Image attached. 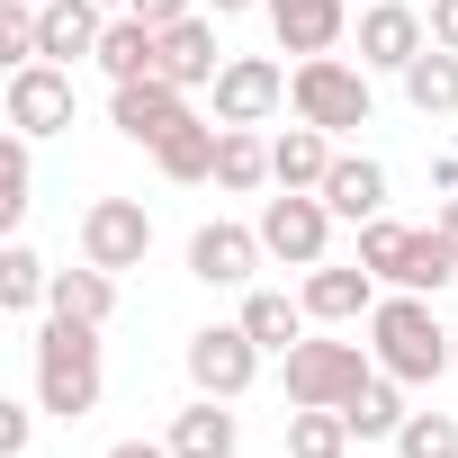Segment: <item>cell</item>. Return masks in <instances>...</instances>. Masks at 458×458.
<instances>
[{"label": "cell", "instance_id": "11", "mask_svg": "<svg viewBox=\"0 0 458 458\" xmlns=\"http://www.w3.org/2000/svg\"><path fill=\"white\" fill-rule=\"evenodd\" d=\"M0 117L19 135H64L72 126V64H19L0 90Z\"/></svg>", "mask_w": 458, "mask_h": 458}, {"label": "cell", "instance_id": "29", "mask_svg": "<svg viewBox=\"0 0 458 458\" xmlns=\"http://www.w3.org/2000/svg\"><path fill=\"white\" fill-rule=\"evenodd\" d=\"M28 144H37V135H19V126H10V144H0V225H28V207H37V162H28Z\"/></svg>", "mask_w": 458, "mask_h": 458}, {"label": "cell", "instance_id": "22", "mask_svg": "<svg viewBox=\"0 0 458 458\" xmlns=\"http://www.w3.org/2000/svg\"><path fill=\"white\" fill-rule=\"evenodd\" d=\"M234 324H243L261 351H297L315 315H306V297H288V288H243V315H234Z\"/></svg>", "mask_w": 458, "mask_h": 458}, {"label": "cell", "instance_id": "19", "mask_svg": "<svg viewBox=\"0 0 458 458\" xmlns=\"http://www.w3.org/2000/svg\"><path fill=\"white\" fill-rule=\"evenodd\" d=\"M108 81H144V72H162V28H144L135 10H117L108 19V37H99V55H90Z\"/></svg>", "mask_w": 458, "mask_h": 458}, {"label": "cell", "instance_id": "32", "mask_svg": "<svg viewBox=\"0 0 458 458\" xmlns=\"http://www.w3.org/2000/svg\"><path fill=\"white\" fill-rule=\"evenodd\" d=\"M189 10H207V0H135L144 28H171V19H189Z\"/></svg>", "mask_w": 458, "mask_h": 458}, {"label": "cell", "instance_id": "20", "mask_svg": "<svg viewBox=\"0 0 458 458\" xmlns=\"http://www.w3.org/2000/svg\"><path fill=\"white\" fill-rule=\"evenodd\" d=\"M216 144H225V126H216V117H189V126H171V135L153 144V171L180 180V189H198V180H216Z\"/></svg>", "mask_w": 458, "mask_h": 458}, {"label": "cell", "instance_id": "23", "mask_svg": "<svg viewBox=\"0 0 458 458\" xmlns=\"http://www.w3.org/2000/svg\"><path fill=\"white\" fill-rule=\"evenodd\" d=\"M216 189H225V198L279 189V171H270V135H261V126H225V144H216Z\"/></svg>", "mask_w": 458, "mask_h": 458}, {"label": "cell", "instance_id": "12", "mask_svg": "<svg viewBox=\"0 0 458 458\" xmlns=\"http://www.w3.org/2000/svg\"><path fill=\"white\" fill-rule=\"evenodd\" d=\"M279 108H288V72L270 55H225V72H216V126H261Z\"/></svg>", "mask_w": 458, "mask_h": 458}, {"label": "cell", "instance_id": "34", "mask_svg": "<svg viewBox=\"0 0 458 458\" xmlns=\"http://www.w3.org/2000/svg\"><path fill=\"white\" fill-rule=\"evenodd\" d=\"M108 458H171V440H117Z\"/></svg>", "mask_w": 458, "mask_h": 458}, {"label": "cell", "instance_id": "2", "mask_svg": "<svg viewBox=\"0 0 458 458\" xmlns=\"http://www.w3.org/2000/svg\"><path fill=\"white\" fill-rule=\"evenodd\" d=\"M369 360H377L386 377H404V386L458 377V369H449V324H440L431 297H413V288H386V297H377V315H369Z\"/></svg>", "mask_w": 458, "mask_h": 458}, {"label": "cell", "instance_id": "16", "mask_svg": "<svg viewBox=\"0 0 458 458\" xmlns=\"http://www.w3.org/2000/svg\"><path fill=\"white\" fill-rule=\"evenodd\" d=\"M162 440H171V458H234L243 449V413L225 404V395H189Z\"/></svg>", "mask_w": 458, "mask_h": 458}, {"label": "cell", "instance_id": "30", "mask_svg": "<svg viewBox=\"0 0 458 458\" xmlns=\"http://www.w3.org/2000/svg\"><path fill=\"white\" fill-rule=\"evenodd\" d=\"M395 458H458V413H404Z\"/></svg>", "mask_w": 458, "mask_h": 458}, {"label": "cell", "instance_id": "28", "mask_svg": "<svg viewBox=\"0 0 458 458\" xmlns=\"http://www.w3.org/2000/svg\"><path fill=\"white\" fill-rule=\"evenodd\" d=\"M342 413H351V431H360V440H395L413 404H404V377H386V369H377V377H369V386H360Z\"/></svg>", "mask_w": 458, "mask_h": 458}, {"label": "cell", "instance_id": "24", "mask_svg": "<svg viewBox=\"0 0 458 458\" xmlns=\"http://www.w3.org/2000/svg\"><path fill=\"white\" fill-rule=\"evenodd\" d=\"M46 315H81V324H99V333H108V315H117V270H99V261H81V270H55V297H46Z\"/></svg>", "mask_w": 458, "mask_h": 458}, {"label": "cell", "instance_id": "7", "mask_svg": "<svg viewBox=\"0 0 458 458\" xmlns=\"http://www.w3.org/2000/svg\"><path fill=\"white\" fill-rule=\"evenodd\" d=\"M333 207H324V189H279V198H261V243H270V261H288V270H315L324 261V243H333Z\"/></svg>", "mask_w": 458, "mask_h": 458}, {"label": "cell", "instance_id": "5", "mask_svg": "<svg viewBox=\"0 0 458 458\" xmlns=\"http://www.w3.org/2000/svg\"><path fill=\"white\" fill-rule=\"evenodd\" d=\"M279 377H288V404H351L369 377H377V360H369V342H342V333H306L297 351H279Z\"/></svg>", "mask_w": 458, "mask_h": 458}, {"label": "cell", "instance_id": "35", "mask_svg": "<svg viewBox=\"0 0 458 458\" xmlns=\"http://www.w3.org/2000/svg\"><path fill=\"white\" fill-rule=\"evenodd\" d=\"M431 189H440V198H458V153H449V162H431Z\"/></svg>", "mask_w": 458, "mask_h": 458}, {"label": "cell", "instance_id": "13", "mask_svg": "<svg viewBox=\"0 0 458 458\" xmlns=\"http://www.w3.org/2000/svg\"><path fill=\"white\" fill-rule=\"evenodd\" d=\"M297 297H306V315H315L324 333H351V324L377 315V270H360V261H315Z\"/></svg>", "mask_w": 458, "mask_h": 458}, {"label": "cell", "instance_id": "21", "mask_svg": "<svg viewBox=\"0 0 458 458\" xmlns=\"http://www.w3.org/2000/svg\"><path fill=\"white\" fill-rule=\"evenodd\" d=\"M333 153H342V135H324V126H288V135H270V171H279V189H324V171H333Z\"/></svg>", "mask_w": 458, "mask_h": 458}, {"label": "cell", "instance_id": "27", "mask_svg": "<svg viewBox=\"0 0 458 458\" xmlns=\"http://www.w3.org/2000/svg\"><path fill=\"white\" fill-rule=\"evenodd\" d=\"M46 297H55V270L37 261V243L10 234V252H0V315H37Z\"/></svg>", "mask_w": 458, "mask_h": 458}, {"label": "cell", "instance_id": "33", "mask_svg": "<svg viewBox=\"0 0 458 458\" xmlns=\"http://www.w3.org/2000/svg\"><path fill=\"white\" fill-rule=\"evenodd\" d=\"M422 19H431V46H449V55H458V0H431Z\"/></svg>", "mask_w": 458, "mask_h": 458}, {"label": "cell", "instance_id": "37", "mask_svg": "<svg viewBox=\"0 0 458 458\" xmlns=\"http://www.w3.org/2000/svg\"><path fill=\"white\" fill-rule=\"evenodd\" d=\"M207 10H216V19H243V10H261V0H207Z\"/></svg>", "mask_w": 458, "mask_h": 458}, {"label": "cell", "instance_id": "25", "mask_svg": "<svg viewBox=\"0 0 458 458\" xmlns=\"http://www.w3.org/2000/svg\"><path fill=\"white\" fill-rule=\"evenodd\" d=\"M351 413L342 404H288V458H351Z\"/></svg>", "mask_w": 458, "mask_h": 458}, {"label": "cell", "instance_id": "40", "mask_svg": "<svg viewBox=\"0 0 458 458\" xmlns=\"http://www.w3.org/2000/svg\"><path fill=\"white\" fill-rule=\"evenodd\" d=\"M28 10H46V0H28Z\"/></svg>", "mask_w": 458, "mask_h": 458}, {"label": "cell", "instance_id": "18", "mask_svg": "<svg viewBox=\"0 0 458 458\" xmlns=\"http://www.w3.org/2000/svg\"><path fill=\"white\" fill-rule=\"evenodd\" d=\"M324 207H333L342 225L386 216V162H369V153H333V171H324Z\"/></svg>", "mask_w": 458, "mask_h": 458}, {"label": "cell", "instance_id": "4", "mask_svg": "<svg viewBox=\"0 0 458 458\" xmlns=\"http://www.w3.org/2000/svg\"><path fill=\"white\" fill-rule=\"evenodd\" d=\"M288 108L324 135H360L377 117V90H369V64H342V55H306L288 72Z\"/></svg>", "mask_w": 458, "mask_h": 458}, {"label": "cell", "instance_id": "38", "mask_svg": "<svg viewBox=\"0 0 458 458\" xmlns=\"http://www.w3.org/2000/svg\"><path fill=\"white\" fill-rule=\"evenodd\" d=\"M449 369H458V324H449Z\"/></svg>", "mask_w": 458, "mask_h": 458}, {"label": "cell", "instance_id": "36", "mask_svg": "<svg viewBox=\"0 0 458 458\" xmlns=\"http://www.w3.org/2000/svg\"><path fill=\"white\" fill-rule=\"evenodd\" d=\"M431 225H440V234H449V252H458V198H440V216H431Z\"/></svg>", "mask_w": 458, "mask_h": 458}, {"label": "cell", "instance_id": "6", "mask_svg": "<svg viewBox=\"0 0 458 458\" xmlns=\"http://www.w3.org/2000/svg\"><path fill=\"white\" fill-rule=\"evenodd\" d=\"M180 369H189V386L198 395H252V377H261V342L243 333V324H198L189 333V351H180Z\"/></svg>", "mask_w": 458, "mask_h": 458}, {"label": "cell", "instance_id": "14", "mask_svg": "<svg viewBox=\"0 0 458 458\" xmlns=\"http://www.w3.org/2000/svg\"><path fill=\"white\" fill-rule=\"evenodd\" d=\"M431 46V19L413 10V0H369V10H360V64L369 72H395L404 81V64Z\"/></svg>", "mask_w": 458, "mask_h": 458}, {"label": "cell", "instance_id": "31", "mask_svg": "<svg viewBox=\"0 0 458 458\" xmlns=\"http://www.w3.org/2000/svg\"><path fill=\"white\" fill-rule=\"evenodd\" d=\"M37 413H46V404H0V458H28V440H37Z\"/></svg>", "mask_w": 458, "mask_h": 458}, {"label": "cell", "instance_id": "15", "mask_svg": "<svg viewBox=\"0 0 458 458\" xmlns=\"http://www.w3.org/2000/svg\"><path fill=\"white\" fill-rule=\"evenodd\" d=\"M270 10V37H279V55H333L342 46V28H351V0H261Z\"/></svg>", "mask_w": 458, "mask_h": 458}, {"label": "cell", "instance_id": "39", "mask_svg": "<svg viewBox=\"0 0 458 458\" xmlns=\"http://www.w3.org/2000/svg\"><path fill=\"white\" fill-rule=\"evenodd\" d=\"M99 10H135V0H99Z\"/></svg>", "mask_w": 458, "mask_h": 458}, {"label": "cell", "instance_id": "10", "mask_svg": "<svg viewBox=\"0 0 458 458\" xmlns=\"http://www.w3.org/2000/svg\"><path fill=\"white\" fill-rule=\"evenodd\" d=\"M261 261H270L261 225L216 216V225H198V234H189V279H198V288H252V270H261Z\"/></svg>", "mask_w": 458, "mask_h": 458}, {"label": "cell", "instance_id": "17", "mask_svg": "<svg viewBox=\"0 0 458 458\" xmlns=\"http://www.w3.org/2000/svg\"><path fill=\"white\" fill-rule=\"evenodd\" d=\"M162 72H171L180 90H216V72H225L216 10H189V19H171V28H162Z\"/></svg>", "mask_w": 458, "mask_h": 458}, {"label": "cell", "instance_id": "9", "mask_svg": "<svg viewBox=\"0 0 458 458\" xmlns=\"http://www.w3.org/2000/svg\"><path fill=\"white\" fill-rule=\"evenodd\" d=\"M144 252H153L144 198H90V207H81V261H99V270H144Z\"/></svg>", "mask_w": 458, "mask_h": 458}, {"label": "cell", "instance_id": "1", "mask_svg": "<svg viewBox=\"0 0 458 458\" xmlns=\"http://www.w3.org/2000/svg\"><path fill=\"white\" fill-rule=\"evenodd\" d=\"M28 351H37V404H46L55 422H81V413H99V386H108L99 324H81V315H46Z\"/></svg>", "mask_w": 458, "mask_h": 458}, {"label": "cell", "instance_id": "26", "mask_svg": "<svg viewBox=\"0 0 458 458\" xmlns=\"http://www.w3.org/2000/svg\"><path fill=\"white\" fill-rule=\"evenodd\" d=\"M404 99H413L422 117H458V55H449V46H422V55L404 64Z\"/></svg>", "mask_w": 458, "mask_h": 458}, {"label": "cell", "instance_id": "8", "mask_svg": "<svg viewBox=\"0 0 458 458\" xmlns=\"http://www.w3.org/2000/svg\"><path fill=\"white\" fill-rule=\"evenodd\" d=\"M198 108H189V90L171 81V72H144V81H108V126L126 135V144H162L171 126H189Z\"/></svg>", "mask_w": 458, "mask_h": 458}, {"label": "cell", "instance_id": "3", "mask_svg": "<svg viewBox=\"0 0 458 458\" xmlns=\"http://www.w3.org/2000/svg\"><path fill=\"white\" fill-rule=\"evenodd\" d=\"M360 270H377V288H413V297H440L458 279V252L440 225H395V216H369L360 225Z\"/></svg>", "mask_w": 458, "mask_h": 458}]
</instances>
